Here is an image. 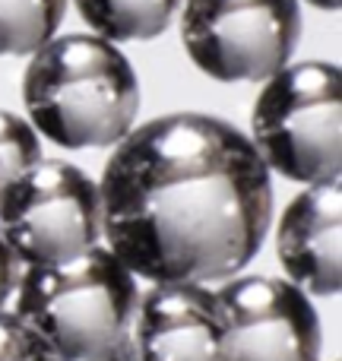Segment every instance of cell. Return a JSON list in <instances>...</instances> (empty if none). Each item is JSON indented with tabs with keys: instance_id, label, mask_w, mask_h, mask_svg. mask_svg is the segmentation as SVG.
Returning <instances> with one entry per match:
<instances>
[{
	"instance_id": "obj_1",
	"label": "cell",
	"mask_w": 342,
	"mask_h": 361,
	"mask_svg": "<svg viewBox=\"0 0 342 361\" xmlns=\"http://www.w3.org/2000/svg\"><path fill=\"white\" fill-rule=\"evenodd\" d=\"M102 238L146 282H225L273 225V178L254 143L200 111L133 127L99 180Z\"/></svg>"
},
{
	"instance_id": "obj_2",
	"label": "cell",
	"mask_w": 342,
	"mask_h": 361,
	"mask_svg": "<svg viewBox=\"0 0 342 361\" xmlns=\"http://www.w3.org/2000/svg\"><path fill=\"white\" fill-rule=\"evenodd\" d=\"M23 105L38 137L54 146L105 149L133 130L140 80L118 42L70 32L29 54Z\"/></svg>"
},
{
	"instance_id": "obj_3",
	"label": "cell",
	"mask_w": 342,
	"mask_h": 361,
	"mask_svg": "<svg viewBox=\"0 0 342 361\" xmlns=\"http://www.w3.org/2000/svg\"><path fill=\"white\" fill-rule=\"evenodd\" d=\"M10 301L61 361H102L130 333L140 279L99 241L70 260L19 269Z\"/></svg>"
},
{
	"instance_id": "obj_4",
	"label": "cell",
	"mask_w": 342,
	"mask_h": 361,
	"mask_svg": "<svg viewBox=\"0 0 342 361\" xmlns=\"http://www.w3.org/2000/svg\"><path fill=\"white\" fill-rule=\"evenodd\" d=\"M342 73L336 63H286L250 111V143L269 171L295 184H324L342 175Z\"/></svg>"
},
{
	"instance_id": "obj_5",
	"label": "cell",
	"mask_w": 342,
	"mask_h": 361,
	"mask_svg": "<svg viewBox=\"0 0 342 361\" xmlns=\"http://www.w3.org/2000/svg\"><path fill=\"white\" fill-rule=\"evenodd\" d=\"M0 238L23 267L83 254L102 241L99 180L63 159H38L0 184Z\"/></svg>"
},
{
	"instance_id": "obj_6",
	"label": "cell",
	"mask_w": 342,
	"mask_h": 361,
	"mask_svg": "<svg viewBox=\"0 0 342 361\" xmlns=\"http://www.w3.org/2000/svg\"><path fill=\"white\" fill-rule=\"evenodd\" d=\"M301 0H184L181 42L219 82H263L292 61Z\"/></svg>"
},
{
	"instance_id": "obj_7",
	"label": "cell",
	"mask_w": 342,
	"mask_h": 361,
	"mask_svg": "<svg viewBox=\"0 0 342 361\" xmlns=\"http://www.w3.org/2000/svg\"><path fill=\"white\" fill-rule=\"evenodd\" d=\"M216 298L225 317V361H320V317L295 282L231 276Z\"/></svg>"
},
{
	"instance_id": "obj_8",
	"label": "cell",
	"mask_w": 342,
	"mask_h": 361,
	"mask_svg": "<svg viewBox=\"0 0 342 361\" xmlns=\"http://www.w3.org/2000/svg\"><path fill=\"white\" fill-rule=\"evenodd\" d=\"M130 333L140 361H225V317L206 282H149Z\"/></svg>"
},
{
	"instance_id": "obj_9",
	"label": "cell",
	"mask_w": 342,
	"mask_h": 361,
	"mask_svg": "<svg viewBox=\"0 0 342 361\" xmlns=\"http://www.w3.org/2000/svg\"><path fill=\"white\" fill-rule=\"evenodd\" d=\"M342 187L339 180L305 184L282 209L276 228V257L288 282L307 295L330 298L342 288Z\"/></svg>"
},
{
	"instance_id": "obj_10",
	"label": "cell",
	"mask_w": 342,
	"mask_h": 361,
	"mask_svg": "<svg viewBox=\"0 0 342 361\" xmlns=\"http://www.w3.org/2000/svg\"><path fill=\"white\" fill-rule=\"evenodd\" d=\"M83 23L108 42H152L171 25L181 0H73Z\"/></svg>"
},
{
	"instance_id": "obj_11",
	"label": "cell",
	"mask_w": 342,
	"mask_h": 361,
	"mask_svg": "<svg viewBox=\"0 0 342 361\" xmlns=\"http://www.w3.org/2000/svg\"><path fill=\"white\" fill-rule=\"evenodd\" d=\"M67 0H0V57H29L57 35Z\"/></svg>"
},
{
	"instance_id": "obj_12",
	"label": "cell",
	"mask_w": 342,
	"mask_h": 361,
	"mask_svg": "<svg viewBox=\"0 0 342 361\" xmlns=\"http://www.w3.org/2000/svg\"><path fill=\"white\" fill-rule=\"evenodd\" d=\"M42 159V140L29 118L0 111V184L19 178Z\"/></svg>"
},
{
	"instance_id": "obj_13",
	"label": "cell",
	"mask_w": 342,
	"mask_h": 361,
	"mask_svg": "<svg viewBox=\"0 0 342 361\" xmlns=\"http://www.w3.org/2000/svg\"><path fill=\"white\" fill-rule=\"evenodd\" d=\"M0 361H61L13 311H0Z\"/></svg>"
},
{
	"instance_id": "obj_14",
	"label": "cell",
	"mask_w": 342,
	"mask_h": 361,
	"mask_svg": "<svg viewBox=\"0 0 342 361\" xmlns=\"http://www.w3.org/2000/svg\"><path fill=\"white\" fill-rule=\"evenodd\" d=\"M19 269H23V263L13 257V250L6 247L4 238H0V311L10 305L13 288H16V279H19Z\"/></svg>"
},
{
	"instance_id": "obj_15",
	"label": "cell",
	"mask_w": 342,
	"mask_h": 361,
	"mask_svg": "<svg viewBox=\"0 0 342 361\" xmlns=\"http://www.w3.org/2000/svg\"><path fill=\"white\" fill-rule=\"evenodd\" d=\"M102 361H140V355H137V343H133V333H124L121 336V343L114 345L111 352H108Z\"/></svg>"
},
{
	"instance_id": "obj_16",
	"label": "cell",
	"mask_w": 342,
	"mask_h": 361,
	"mask_svg": "<svg viewBox=\"0 0 342 361\" xmlns=\"http://www.w3.org/2000/svg\"><path fill=\"white\" fill-rule=\"evenodd\" d=\"M311 6H317V10H339L342 0H307Z\"/></svg>"
}]
</instances>
